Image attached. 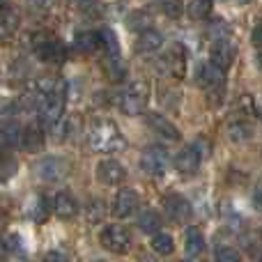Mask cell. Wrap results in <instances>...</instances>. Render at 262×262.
I'll list each match as a JSON object with an SVG mask.
<instances>
[{
    "instance_id": "cell-28",
    "label": "cell",
    "mask_w": 262,
    "mask_h": 262,
    "mask_svg": "<svg viewBox=\"0 0 262 262\" xmlns=\"http://www.w3.org/2000/svg\"><path fill=\"white\" fill-rule=\"evenodd\" d=\"M242 246H244L251 255H260L262 253V235H260V230L244 232V235H242Z\"/></svg>"
},
{
    "instance_id": "cell-8",
    "label": "cell",
    "mask_w": 262,
    "mask_h": 262,
    "mask_svg": "<svg viewBox=\"0 0 262 262\" xmlns=\"http://www.w3.org/2000/svg\"><path fill=\"white\" fill-rule=\"evenodd\" d=\"M124 177H127V170H124V166L120 161H115V159H104V161L97 166V180L106 186L120 184Z\"/></svg>"
},
{
    "instance_id": "cell-2",
    "label": "cell",
    "mask_w": 262,
    "mask_h": 262,
    "mask_svg": "<svg viewBox=\"0 0 262 262\" xmlns=\"http://www.w3.org/2000/svg\"><path fill=\"white\" fill-rule=\"evenodd\" d=\"M149 101V85L143 81L131 83L127 85V90L122 92V101H120V108L127 115H140L145 111Z\"/></svg>"
},
{
    "instance_id": "cell-30",
    "label": "cell",
    "mask_w": 262,
    "mask_h": 262,
    "mask_svg": "<svg viewBox=\"0 0 262 262\" xmlns=\"http://www.w3.org/2000/svg\"><path fill=\"white\" fill-rule=\"evenodd\" d=\"M30 216H32V221H37V223H44L46 219H49V200H46L44 195H37L35 198V203H32V207H30Z\"/></svg>"
},
{
    "instance_id": "cell-7",
    "label": "cell",
    "mask_w": 262,
    "mask_h": 262,
    "mask_svg": "<svg viewBox=\"0 0 262 262\" xmlns=\"http://www.w3.org/2000/svg\"><path fill=\"white\" fill-rule=\"evenodd\" d=\"M35 53L44 62H60L64 60V46L51 37H35Z\"/></svg>"
},
{
    "instance_id": "cell-22",
    "label": "cell",
    "mask_w": 262,
    "mask_h": 262,
    "mask_svg": "<svg viewBox=\"0 0 262 262\" xmlns=\"http://www.w3.org/2000/svg\"><path fill=\"white\" fill-rule=\"evenodd\" d=\"M251 134H253V129H251V124L244 122V120H232V122L228 124V136H230V140H235V143L249 140Z\"/></svg>"
},
{
    "instance_id": "cell-39",
    "label": "cell",
    "mask_w": 262,
    "mask_h": 262,
    "mask_svg": "<svg viewBox=\"0 0 262 262\" xmlns=\"http://www.w3.org/2000/svg\"><path fill=\"white\" fill-rule=\"evenodd\" d=\"M251 39H253L255 46H262V23H258V26L253 28V37H251Z\"/></svg>"
},
{
    "instance_id": "cell-13",
    "label": "cell",
    "mask_w": 262,
    "mask_h": 262,
    "mask_svg": "<svg viewBox=\"0 0 262 262\" xmlns=\"http://www.w3.org/2000/svg\"><path fill=\"white\" fill-rule=\"evenodd\" d=\"M136 207H138V195H136L134 189H122L118 193V198H115V207H113V214L120 219L129 216V214L136 212Z\"/></svg>"
},
{
    "instance_id": "cell-26",
    "label": "cell",
    "mask_w": 262,
    "mask_h": 262,
    "mask_svg": "<svg viewBox=\"0 0 262 262\" xmlns=\"http://www.w3.org/2000/svg\"><path fill=\"white\" fill-rule=\"evenodd\" d=\"M127 26L131 30H140V32L147 30V28H152V14L147 9H138V12H134L127 18Z\"/></svg>"
},
{
    "instance_id": "cell-32",
    "label": "cell",
    "mask_w": 262,
    "mask_h": 262,
    "mask_svg": "<svg viewBox=\"0 0 262 262\" xmlns=\"http://www.w3.org/2000/svg\"><path fill=\"white\" fill-rule=\"evenodd\" d=\"M106 203L104 200H92L90 205H88V209H85V216H88V221L90 223H99L101 219L106 216Z\"/></svg>"
},
{
    "instance_id": "cell-17",
    "label": "cell",
    "mask_w": 262,
    "mask_h": 262,
    "mask_svg": "<svg viewBox=\"0 0 262 262\" xmlns=\"http://www.w3.org/2000/svg\"><path fill=\"white\" fill-rule=\"evenodd\" d=\"M21 145L28 152H39L44 147V131H41L37 124H30L21 131Z\"/></svg>"
},
{
    "instance_id": "cell-24",
    "label": "cell",
    "mask_w": 262,
    "mask_h": 262,
    "mask_svg": "<svg viewBox=\"0 0 262 262\" xmlns=\"http://www.w3.org/2000/svg\"><path fill=\"white\" fill-rule=\"evenodd\" d=\"M37 92H39L41 97L55 95V92H64V83H62V78H58V76H41L39 81H37Z\"/></svg>"
},
{
    "instance_id": "cell-37",
    "label": "cell",
    "mask_w": 262,
    "mask_h": 262,
    "mask_svg": "<svg viewBox=\"0 0 262 262\" xmlns=\"http://www.w3.org/2000/svg\"><path fill=\"white\" fill-rule=\"evenodd\" d=\"M41 262H69V258L64 253H60V251H49V253L41 258Z\"/></svg>"
},
{
    "instance_id": "cell-35",
    "label": "cell",
    "mask_w": 262,
    "mask_h": 262,
    "mask_svg": "<svg viewBox=\"0 0 262 262\" xmlns=\"http://www.w3.org/2000/svg\"><path fill=\"white\" fill-rule=\"evenodd\" d=\"M69 5L76 12H90V9H95L99 5V0H69Z\"/></svg>"
},
{
    "instance_id": "cell-41",
    "label": "cell",
    "mask_w": 262,
    "mask_h": 262,
    "mask_svg": "<svg viewBox=\"0 0 262 262\" xmlns=\"http://www.w3.org/2000/svg\"><path fill=\"white\" fill-rule=\"evenodd\" d=\"M5 226H7V212H5V209H0V230H3Z\"/></svg>"
},
{
    "instance_id": "cell-18",
    "label": "cell",
    "mask_w": 262,
    "mask_h": 262,
    "mask_svg": "<svg viewBox=\"0 0 262 262\" xmlns=\"http://www.w3.org/2000/svg\"><path fill=\"white\" fill-rule=\"evenodd\" d=\"M74 46H76L81 53H92V51H97L101 46L99 32H92V30L76 32V37H74Z\"/></svg>"
},
{
    "instance_id": "cell-19",
    "label": "cell",
    "mask_w": 262,
    "mask_h": 262,
    "mask_svg": "<svg viewBox=\"0 0 262 262\" xmlns=\"http://www.w3.org/2000/svg\"><path fill=\"white\" fill-rule=\"evenodd\" d=\"M21 143V127L12 120L0 124V147H14Z\"/></svg>"
},
{
    "instance_id": "cell-3",
    "label": "cell",
    "mask_w": 262,
    "mask_h": 262,
    "mask_svg": "<svg viewBox=\"0 0 262 262\" xmlns=\"http://www.w3.org/2000/svg\"><path fill=\"white\" fill-rule=\"evenodd\" d=\"M39 122L44 127H53L62 120L64 113V92H55V95H46L39 101Z\"/></svg>"
},
{
    "instance_id": "cell-34",
    "label": "cell",
    "mask_w": 262,
    "mask_h": 262,
    "mask_svg": "<svg viewBox=\"0 0 262 262\" xmlns=\"http://www.w3.org/2000/svg\"><path fill=\"white\" fill-rule=\"evenodd\" d=\"M182 0H163V14L168 18H180L182 16Z\"/></svg>"
},
{
    "instance_id": "cell-44",
    "label": "cell",
    "mask_w": 262,
    "mask_h": 262,
    "mask_svg": "<svg viewBox=\"0 0 262 262\" xmlns=\"http://www.w3.org/2000/svg\"><path fill=\"white\" fill-rule=\"evenodd\" d=\"M5 5H7V0H0V7H5Z\"/></svg>"
},
{
    "instance_id": "cell-33",
    "label": "cell",
    "mask_w": 262,
    "mask_h": 262,
    "mask_svg": "<svg viewBox=\"0 0 262 262\" xmlns=\"http://www.w3.org/2000/svg\"><path fill=\"white\" fill-rule=\"evenodd\" d=\"M216 262H242V255L230 246H221L216 249Z\"/></svg>"
},
{
    "instance_id": "cell-36",
    "label": "cell",
    "mask_w": 262,
    "mask_h": 262,
    "mask_svg": "<svg viewBox=\"0 0 262 262\" xmlns=\"http://www.w3.org/2000/svg\"><path fill=\"white\" fill-rule=\"evenodd\" d=\"M28 5H30V9H35V12H49L55 5V0H28Z\"/></svg>"
},
{
    "instance_id": "cell-4",
    "label": "cell",
    "mask_w": 262,
    "mask_h": 262,
    "mask_svg": "<svg viewBox=\"0 0 262 262\" xmlns=\"http://www.w3.org/2000/svg\"><path fill=\"white\" fill-rule=\"evenodd\" d=\"M69 172V161L62 157H44L35 163V175L41 182H60Z\"/></svg>"
},
{
    "instance_id": "cell-43",
    "label": "cell",
    "mask_w": 262,
    "mask_h": 262,
    "mask_svg": "<svg viewBox=\"0 0 262 262\" xmlns=\"http://www.w3.org/2000/svg\"><path fill=\"white\" fill-rule=\"evenodd\" d=\"M258 64H260V69H262V53L258 55Z\"/></svg>"
},
{
    "instance_id": "cell-23",
    "label": "cell",
    "mask_w": 262,
    "mask_h": 262,
    "mask_svg": "<svg viewBox=\"0 0 262 262\" xmlns=\"http://www.w3.org/2000/svg\"><path fill=\"white\" fill-rule=\"evenodd\" d=\"M138 228L143 232H147V235H154V232H159V228H161V219H159L157 212L145 209V212H140V216H138Z\"/></svg>"
},
{
    "instance_id": "cell-47",
    "label": "cell",
    "mask_w": 262,
    "mask_h": 262,
    "mask_svg": "<svg viewBox=\"0 0 262 262\" xmlns=\"http://www.w3.org/2000/svg\"><path fill=\"white\" fill-rule=\"evenodd\" d=\"M182 262H191V260H182Z\"/></svg>"
},
{
    "instance_id": "cell-46",
    "label": "cell",
    "mask_w": 262,
    "mask_h": 262,
    "mask_svg": "<svg viewBox=\"0 0 262 262\" xmlns=\"http://www.w3.org/2000/svg\"><path fill=\"white\" fill-rule=\"evenodd\" d=\"M239 3H249V0H239Z\"/></svg>"
},
{
    "instance_id": "cell-45",
    "label": "cell",
    "mask_w": 262,
    "mask_h": 262,
    "mask_svg": "<svg viewBox=\"0 0 262 262\" xmlns=\"http://www.w3.org/2000/svg\"><path fill=\"white\" fill-rule=\"evenodd\" d=\"M258 262H262V253H260V255H258Z\"/></svg>"
},
{
    "instance_id": "cell-1",
    "label": "cell",
    "mask_w": 262,
    "mask_h": 262,
    "mask_svg": "<svg viewBox=\"0 0 262 262\" xmlns=\"http://www.w3.org/2000/svg\"><path fill=\"white\" fill-rule=\"evenodd\" d=\"M88 140H90V147L97 152H120V149L127 147L124 136L108 120H99V122L92 124Z\"/></svg>"
},
{
    "instance_id": "cell-20",
    "label": "cell",
    "mask_w": 262,
    "mask_h": 262,
    "mask_svg": "<svg viewBox=\"0 0 262 262\" xmlns=\"http://www.w3.org/2000/svg\"><path fill=\"white\" fill-rule=\"evenodd\" d=\"M184 249L189 255H200L205 251V237L198 228H189L186 230V239H184Z\"/></svg>"
},
{
    "instance_id": "cell-5",
    "label": "cell",
    "mask_w": 262,
    "mask_h": 262,
    "mask_svg": "<svg viewBox=\"0 0 262 262\" xmlns=\"http://www.w3.org/2000/svg\"><path fill=\"white\" fill-rule=\"evenodd\" d=\"M99 242L111 253H127L131 249V235L122 226H106L99 235Z\"/></svg>"
},
{
    "instance_id": "cell-15",
    "label": "cell",
    "mask_w": 262,
    "mask_h": 262,
    "mask_svg": "<svg viewBox=\"0 0 262 262\" xmlns=\"http://www.w3.org/2000/svg\"><path fill=\"white\" fill-rule=\"evenodd\" d=\"M198 78L200 83H203V88L207 90V88H221L223 81H226V72H221V69L216 67V64H200L198 69Z\"/></svg>"
},
{
    "instance_id": "cell-16",
    "label": "cell",
    "mask_w": 262,
    "mask_h": 262,
    "mask_svg": "<svg viewBox=\"0 0 262 262\" xmlns=\"http://www.w3.org/2000/svg\"><path fill=\"white\" fill-rule=\"evenodd\" d=\"M53 207L60 219H72V216H76V212H78V203L69 191H60V193L55 195Z\"/></svg>"
},
{
    "instance_id": "cell-27",
    "label": "cell",
    "mask_w": 262,
    "mask_h": 262,
    "mask_svg": "<svg viewBox=\"0 0 262 262\" xmlns=\"http://www.w3.org/2000/svg\"><path fill=\"white\" fill-rule=\"evenodd\" d=\"M212 0H191L189 3V16L193 18V21H203V18H207L209 14H212Z\"/></svg>"
},
{
    "instance_id": "cell-11",
    "label": "cell",
    "mask_w": 262,
    "mask_h": 262,
    "mask_svg": "<svg viewBox=\"0 0 262 262\" xmlns=\"http://www.w3.org/2000/svg\"><path fill=\"white\" fill-rule=\"evenodd\" d=\"M166 212L170 214L172 221L182 223V221H189V219H191V214H193V207L189 205V200H186V198L172 193V195H168V198H166Z\"/></svg>"
},
{
    "instance_id": "cell-21",
    "label": "cell",
    "mask_w": 262,
    "mask_h": 262,
    "mask_svg": "<svg viewBox=\"0 0 262 262\" xmlns=\"http://www.w3.org/2000/svg\"><path fill=\"white\" fill-rule=\"evenodd\" d=\"M18 28V16L12 12V9H5L3 18H0V41L12 39V35Z\"/></svg>"
},
{
    "instance_id": "cell-6",
    "label": "cell",
    "mask_w": 262,
    "mask_h": 262,
    "mask_svg": "<svg viewBox=\"0 0 262 262\" xmlns=\"http://www.w3.org/2000/svg\"><path fill=\"white\" fill-rule=\"evenodd\" d=\"M168 163H170V157H168L166 147H159V145L147 147L143 152V157H140V168L152 177H161L166 172Z\"/></svg>"
},
{
    "instance_id": "cell-25",
    "label": "cell",
    "mask_w": 262,
    "mask_h": 262,
    "mask_svg": "<svg viewBox=\"0 0 262 262\" xmlns=\"http://www.w3.org/2000/svg\"><path fill=\"white\" fill-rule=\"evenodd\" d=\"M99 41L104 44L106 53H108L111 60H120V44H118V37H115V32L111 30V28H104V30L99 32Z\"/></svg>"
},
{
    "instance_id": "cell-40",
    "label": "cell",
    "mask_w": 262,
    "mask_h": 262,
    "mask_svg": "<svg viewBox=\"0 0 262 262\" xmlns=\"http://www.w3.org/2000/svg\"><path fill=\"white\" fill-rule=\"evenodd\" d=\"M253 205H255V209H258V212H262V186L253 193Z\"/></svg>"
},
{
    "instance_id": "cell-31",
    "label": "cell",
    "mask_w": 262,
    "mask_h": 262,
    "mask_svg": "<svg viewBox=\"0 0 262 262\" xmlns=\"http://www.w3.org/2000/svg\"><path fill=\"white\" fill-rule=\"evenodd\" d=\"M16 170H18L16 159L9 157V154H3V157H0V182H9L16 175Z\"/></svg>"
},
{
    "instance_id": "cell-12",
    "label": "cell",
    "mask_w": 262,
    "mask_h": 262,
    "mask_svg": "<svg viewBox=\"0 0 262 262\" xmlns=\"http://www.w3.org/2000/svg\"><path fill=\"white\" fill-rule=\"evenodd\" d=\"M147 124L159 138H166V140H180V131L175 129V124L170 120H166L163 115L159 113H149L147 115Z\"/></svg>"
},
{
    "instance_id": "cell-48",
    "label": "cell",
    "mask_w": 262,
    "mask_h": 262,
    "mask_svg": "<svg viewBox=\"0 0 262 262\" xmlns=\"http://www.w3.org/2000/svg\"><path fill=\"white\" fill-rule=\"evenodd\" d=\"M143 262H149V260H143Z\"/></svg>"
},
{
    "instance_id": "cell-38",
    "label": "cell",
    "mask_w": 262,
    "mask_h": 262,
    "mask_svg": "<svg viewBox=\"0 0 262 262\" xmlns=\"http://www.w3.org/2000/svg\"><path fill=\"white\" fill-rule=\"evenodd\" d=\"M9 255H12V246L5 237H0V262H7Z\"/></svg>"
},
{
    "instance_id": "cell-9",
    "label": "cell",
    "mask_w": 262,
    "mask_h": 262,
    "mask_svg": "<svg viewBox=\"0 0 262 262\" xmlns=\"http://www.w3.org/2000/svg\"><path fill=\"white\" fill-rule=\"evenodd\" d=\"M200 149L195 147H184L180 154L175 157V168L182 172V175H193L195 170L200 168Z\"/></svg>"
},
{
    "instance_id": "cell-29",
    "label": "cell",
    "mask_w": 262,
    "mask_h": 262,
    "mask_svg": "<svg viewBox=\"0 0 262 262\" xmlns=\"http://www.w3.org/2000/svg\"><path fill=\"white\" fill-rule=\"evenodd\" d=\"M152 249L157 251L159 255H170L172 249H175V244H172V237L170 235H163V232H154Z\"/></svg>"
},
{
    "instance_id": "cell-10",
    "label": "cell",
    "mask_w": 262,
    "mask_h": 262,
    "mask_svg": "<svg viewBox=\"0 0 262 262\" xmlns=\"http://www.w3.org/2000/svg\"><path fill=\"white\" fill-rule=\"evenodd\" d=\"M235 62V46L228 39H219L212 46V64H216L221 72H226L230 64Z\"/></svg>"
},
{
    "instance_id": "cell-14",
    "label": "cell",
    "mask_w": 262,
    "mask_h": 262,
    "mask_svg": "<svg viewBox=\"0 0 262 262\" xmlns=\"http://www.w3.org/2000/svg\"><path fill=\"white\" fill-rule=\"evenodd\" d=\"M163 46V35L154 28H147V30L140 32L138 41H136V51L138 53H157Z\"/></svg>"
},
{
    "instance_id": "cell-42",
    "label": "cell",
    "mask_w": 262,
    "mask_h": 262,
    "mask_svg": "<svg viewBox=\"0 0 262 262\" xmlns=\"http://www.w3.org/2000/svg\"><path fill=\"white\" fill-rule=\"evenodd\" d=\"M258 118H260V120H262V99H260V101H258Z\"/></svg>"
}]
</instances>
